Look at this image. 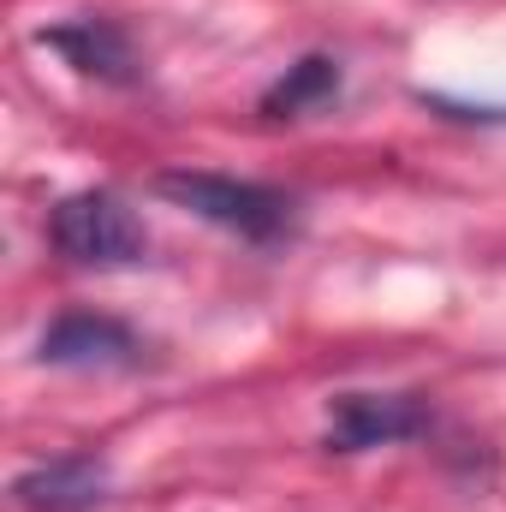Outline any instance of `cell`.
Listing matches in <instances>:
<instances>
[{
  "mask_svg": "<svg viewBox=\"0 0 506 512\" xmlns=\"http://www.w3.org/2000/svg\"><path fill=\"white\" fill-rule=\"evenodd\" d=\"M155 191H161L173 209H185V215H197V221H209V227L245 239V245H274V239H286L292 221H298V203H292L286 191L251 185V179H227V173L179 167V173H161Z\"/></svg>",
  "mask_w": 506,
  "mask_h": 512,
  "instance_id": "6da1fadb",
  "label": "cell"
},
{
  "mask_svg": "<svg viewBox=\"0 0 506 512\" xmlns=\"http://www.w3.org/2000/svg\"><path fill=\"white\" fill-rule=\"evenodd\" d=\"M48 239H54L60 256H72L84 268H126V262H143V251H149L143 221L114 191H72V197H60L54 215H48Z\"/></svg>",
  "mask_w": 506,
  "mask_h": 512,
  "instance_id": "7a4b0ae2",
  "label": "cell"
},
{
  "mask_svg": "<svg viewBox=\"0 0 506 512\" xmlns=\"http://www.w3.org/2000/svg\"><path fill=\"white\" fill-rule=\"evenodd\" d=\"M429 429V411L417 393H340L328 405V447L334 453H370Z\"/></svg>",
  "mask_w": 506,
  "mask_h": 512,
  "instance_id": "3957f363",
  "label": "cell"
},
{
  "mask_svg": "<svg viewBox=\"0 0 506 512\" xmlns=\"http://www.w3.org/2000/svg\"><path fill=\"white\" fill-rule=\"evenodd\" d=\"M12 495L30 512H90L108 501V465L90 459V453H66V459H48V465L24 471L12 483Z\"/></svg>",
  "mask_w": 506,
  "mask_h": 512,
  "instance_id": "277c9868",
  "label": "cell"
},
{
  "mask_svg": "<svg viewBox=\"0 0 506 512\" xmlns=\"http://www.w3.org/2000/svg\"><path fill=\"white\" fill-rule=\"evenodd\" d=\"M42 358H48V364H66V370L131 364V358H137V340H131V328H120L114 316L72 310V316H60V322L42 334Z\"/></svg>",
  "mask_w": 506,
  "mask_h": 512,
  "instance_id": "5b68a950",
  "label": "cell"
},
{
  "mask_svg": "<svg viewBox=\"0 0 506 512\" xmlns=\"http://www.w3.org/2000/svg\"><path fill=\"white\" fill-rule=\"evenodd\" d=\"M42 42H48V48H60V54H66L78 72H90V78H108V84H126L131 72H137L126 30H120V24H108V18H72V24L48 30Z\"/></svg>",
  "mask_w": 506,
  "mask_h": 512,
  "instance_id": "8992f818",
  "label": "cell"
},
{
  "mask_svg": "<svg viewBox=\"0 0 506 512\" xmlns=\"http://www.w3.org/2000/svg\"><path fill=\"white\" fill-rule=\"evenodd\" d=\"M334 90H340V66H334L328 54H310V60H298V66L262 96V114H274V120H298V114L322 108Z\"/></svg>",
  "mask_w": 506,
  "mask_h": 512,
  "instance_id": "52a82bcc",
  "label": "cell"
}]
</instances>
